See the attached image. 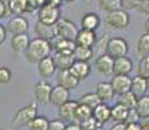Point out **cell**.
Instances as JSON below:
<instances>
[{"label":"cell","instance_id":"obj_1","mask_svg":"<svg viewBox=\"0 0 149 130\" xmlns=\"http://www.w3.org/2000/svg\"><path fill=\"white\" fill-rule=\"evenodd\" d=\"M51 51H52V47H51V43L48 40L42 38H35L30 40L25 53H26V59L29 63L38 64L40 60L49 56Z\"/></svg>","mask_w":149,"mask_h":130},{"label":"cell","instance_id":"obj_2","mask_svg":"<svg viewBox=\"0 0 149 130\" xmlns=\"http://www.w3.org/2000/svg\"><path fill=\"white\" fill-rule=\"evenodd\" d=\"M38 116V108H36L35 103H31L26 107H22L16 112L13 117V125L16 128H21V126H26L31 121Z\"/></svg>","mask_w":149,"mask_h":130},{"label":"cell","instance_id":"obj_3","mask_svg":"<svg viewBox=\"0 0 149 130\" xmlns=\"http://www.w3.org/2000/svg\"><path fill=\"white\" fill-rule=\"evenodd\" d=\"M105 24L109 27L116 30H123L130 25V14L125 9H118L114 12H109L105 16Z\"/></svg>","mask_w":149,"mask_h":130},{"label":"cell","instance_id":"obj_4","mask_svg":"<svg viewBox=\"0 0 149 130\" xmlns=\"http://www.w3.org/2000/svg\"><path fill=\"white\" fill-rule=\"evenodd\" d=\"M54 30H56V35L61 37L64 39H69V40H74L78 34V27L75 26L74 22H71L68 18H61L54 24Z\"/></svg>","mask_w":149,"mask_h":130},{"label":"cell","instance_id":"obj_5","mask_svg":"<svg viewBox=\"0 0 149 130\" xmlns=\"http://www.w3.org/2000/svg\"><path fill=\"white\" fill-rule=\"evenodd\" d=\"M107 55H109L113 59L127 56L128 52V43L123 38H110L107 43Z\"/></svg>","mask_w":149,"mask_h":130},{"label":"cell","instance_id":"obj_6","mask_svg":"<svg viewBox=\"0 0 149 130\" xmlns=\"http://www.w3.org/2000/svg\"><path fill=\"white\" fill-rule=\"evenodd\" d=\"M60 8L49 4H43L38 11V21L45 25H54L60 20Z\"/></svg>","mask_w":149,"mask_h":130},{"label":"cell","instance_id":"obj_7","mask_svg":"<svg viewBox=\"0 0 149 130\" xmlns=\"http://www.w3.org/2000/svg\"><path fill=\"white\" fill-rule=\"evenodd\" d=\"M51 47L56 53H61V55H73L74 50H75L77 44L74 40H69V39H64L61 37H53L49 40Z\"/></svg>","mask_w":149,"mask_h":130},{"label":"cell","instance_id":"obj_8","mask_svg":"<svg viewBox=\"0 0 149 130\" xmlns=\"http://www.w3.org/2000/svg\"><path fill=\"white\" fill-rule=\"evenodd\" d=\"M5 29L12 35H21V34H26V31L29 29V22L25 17L14 16L10 20H8V24Z\"/></svg>","mask_w":149,"mask_h":130},{"label":"cell","instance_id":"obj_9","mask_svg":"<svg viewBox=\"0 0 149 130\" xmlns=\"http://www.w3.org/2000/svg\"><path fill=\"white\" fill-rule=\"evenodd\" d=\"M110 85L113 87L114 94L122 95L125 92H128L131 89V78L123 74H114L110 81Z\"/></svg>","mask_w":149,"mask_h":130},{"label":"cell","instance_id":"obj_10","mask_svg":"<svg viewBox=\"0 0 149 130\" xmlns=\"http://www.w3.org/2000/svg\"><path fill=\"white\" fill-rule=\"evenodd\" d=\"M113 66H114V59L107 53L100 55L95 61L96 70L102 76H111L113 74Z\"/></svg>","mask_w":149,"mask_h":130},{"label":"cell","instance_id":"obj_11","mask_svg":"<svg viewBox=\"0 0 149 130\" xmlns=\"http://www.w3.org/2000/svg\"><path fill=\"white\" fill-rule=\"evenodd\" d=\"M74 42H75V44L79 46V47H90V48H92L93 44L96 43V34H95V31L81 29V30L78 31V34H77Z\"/></svg>","mask_w":149,"mask_h":130},{"label":"cell","instance_id":"obj_12","mask_svg":"<svg viewBox=\"0 0 149 130\" xmlns=\"http://www.w3.org/2000/svg\"><path fill=\"white\" fill-rule=\"evenodd\" d=\"M78 105V102L75 100H68L62 105L58 107V117L64 122H74V112Z\"/></svg>","mask_w":149,"mask_h":130},{"label":"cell","instance_id":"obj_13","mask_svg":"<svg viewBox=\"0 0 149 130\" xmlns=\"http://www.w3.org/2000/svg\"><path fill=\"white\" fill-rule=\"evenodd\" d=\"M53 86L47 81H39L35 85V99L39 103H48L49 102L51 91Z\"/></svg>","mask_w":149,"mask_h":130},{"label":"cell","instance_id":"obj_14","mask_svg":"<svg viewBox=\"0 0 149 130\" xmlns=\"http://www.w3.org/2000/svg\"><path fill=\"white\" fill-rule=\"evenodd\" d=\"M57 85L70 91L78 87L79 81L70 73V70H62L60 72L58 77H57Z\"/></svg>","mask_w":149,"mask_h":130},{"label":"cell","instance_id":"obj_15","mask_svg":"<svg viewBox=\"0 0 149 130\" xmlns=\"http://www.w3.org/2000/svg\"><path fill=\"white\" fill-rule=\"evenodd\" d=\"M69 70H70V73L73 74L78 81H83L90 76L91 66H90L88 63H86V61H77L75 60Z\"/></svg>","mask_w":149,"mask_h":130},{"label":"cell","instance_id":"obj_16","mask_svg":"<svg viewBox=\"0 0 149 130\" xmlns=\"http://www.w3.org/2000/svg\"><path fill=\"white\" fill-rule=\"evenodd\" d=\"M148 87H149V83H148V79L145 78L140 77V76H136L134 78H131V89L130 91L135 95L136 98H140V96H144L148 91Z\"/></svg>","mask_w":149,"mask_h":130},{"label":"cell","instance_id":"obj_17","mask_svg":"<svg viewBox=\"0 0 149 130\" xmlns=\"http://www.w3.org/2000/svg\"><path fill=\"white\" fill-rule=\"evenodd\" d=\"M69 99V90L61 87V86H54L52 87V91H51V96H49V102L56 107L62 105L64 103H66Z\"/></svg>","mask_w":149,"mask_h":130},{"label":"cell","instance_id":"obj_18","mask_svg":"<svg viewBox=\"0 0 149 130\" xmlns=\"http://www.w3.org/2000/svg\"><path fill=\"white\" fill-rule=\"evenodd\" d=\"M132 70V61L127 56L114 59V66H113V74H123L128 76Z\"/></svg>","mask_w":149,"mask_h":130},{"label":"cell","instance_id":"obj_19","mask_svg":"<svg viewBox=\"0 0 149 130\" xmlns=\"http://www.w3.org/2000/svg\"><path fill=\"white\" fill-rule=\"evenodd\" d=\"M54 72H56V66H54L53 57L48 56L38 63V73L42 78H49Z\"/></svg>","mask_w":149,"mask_h":130},{"label":"cell","instance_id":"obj_20","mask_svg":"<svg viewBox=\"0 0 149 130\" xmlns=\"http://www.w3.org/2000/svg\"><path fill=\"white\" fill-rule=\"evenodd\" d=\"M92 117L99 121L101 125L110 120V107L105 103H100L97 107L92 109Z\"/></svg>","mask_w":149,"mask_h":130},{"label":"cell","instance_id":"obj_21","mask_svg":"<svg viewBox=\"0 0 149 130\" xmlns=\"http://www.w3.org/2000/svg\"><path fill=\"white\" fill-rule=\"evenodd\" d=\"M35 33L38 35V38L45 39L49 42L53 37H56V30H54V25H45L42 24L40 21H38L35 24Z\"/></svg>","mask_w":149,"mask_h":130},{"label":"cell","instance_id":"obj_22","mask_svg":"<svg viewBox=\"0 0 149 130\" xmlns=\"http://www.w3.org/2000/svg\"><path fill=\"white\" fill-rule=\"evenodd\" d=\"M96 95L100 98L102 103L108 102L113 98L114 95V91H113V87H111L110 82H99L96 85Z\"/></svg>","mask_w":149,"mask_h":130},{"label":"cell","instance_id":"obj_23","mask_svg":"<svg viewBox=\"0 0 149 130\" xmlns=\"http://www.w3.org/2000/svg\"><path fill=\"white\" fill-rule=\"evenodd\" d=\"M53 61H54V66H56V69H58L60 72H62V70H69L75 60H74L73 55L56 53V56L53 57Z\"/></svg>","mask_w":149,"mask_h":130},{"label":"cell","instance_id":"obj_24","mask_svg":"<svg viewBox=\"0 0 149 130\" xmlns=\"http://www.w3.org/2000/svg\"><path fill=\"white\" fill-rule=\"evenodd\" d=\"M128 115V109L126 107H123L122 104L117 103L114 107L110 108V120L114 121L116 124L118 122H125L126 124V118Z\"/></svg>","mask_w":149,"mask_h":130},{"label":"cell","instance_id":"obj_25","mask_svg":"<svg viewBox=\"0 0 149 130\" xmlns=\"http://www.w3.org/2000/svg\"><path fill=\"white\" fill-rule=\"evenodd\" d=\"M100 25V17L97 16L96 13H86L84 16L82 17V29L84 30H91L95 31Z\"/></svg>","mask_w":149,"mask_h":130},{"label":"cell","instance_id":"obj_26","mask_svg":"<svg viewBox=\"0 0 149 130\" xmlns=\"http://www.w3.org/2000/svg\"><path fill=\"white\" fill-rule=\"evenodd\" d=\"M30 39L26 34H21V35H13L12 40H10V46H12L13 51L16 52H24L26 51Z\"/></svg>","mask_w":149,"mask_h":130},{"label":"cell","instance_id":"obj_27","mask_svg":"<svg viewBox=\"0 0 149 130\" xmlns=\"http://www.w3.org/2000/svg\"><path fill=\"white\" fill-rule=\"evenodd\" d=\"M92 56H93V50L90 47H79V46H77L73 52V57L77 61L88 63V60L92 59Z\"/></svg>","mask_w":149,"mask_h":130},{"label":"cell","instance_id":"obj_28","mask_svg":"<svg viewBox=\"0 0 149 130\" xmlns=\"http://www.w3.org/2000/svg\"><path fill=\"white\" fill-rule=\"evenodd\" d=\"M90 117H92V109L88 108L84 104L78 103V105H77V108H75V112H74V121L81 124Z\"/></svg>","mask_w":149,"mask_h":130},{"label":"cell","instance_id":"obj_29","mask_svg":"<svg viewBox=\"0 0 149 130\" xmlns=\"http://www.w3.org/2000/svg\"><path fill=\"white\" fill-rule=\"evenodd\" d=\"M135 111L137 112L140 118L149 117V95H144V96L137 98Z\"/></svg>","mask_w":149,"mask_h":130},{"label":"cell","instance_id":"obj_30","mask_svg":"<svg viewBox=\"0 0 149 130\" xmlns=\"http://www.w3.org/2000/svg\"><path fill=\"white\" fill-rule=\"evenodd\" d=\"M136 53L139 57H144L149 55V34H141L136 44Z\"/></svg>","mask_w":149,"mask_h":130},{"label":"cell","instance_id":"obj_31","mask_svg":"<svg viewBox=\"0 0 149 130\" xmlns=\"http://www.w3.org/2000/svg\"><path fill=\"white\" fill-rule=\"evenodd\" d=\"M78 103L84 104V105H87L88 108L93 109L95 107H97L100 103H102V102L100 100V98L96 95V92H88V94H84L83 96L79 98Z\"/></svg>","mask_w":149,"mask_h":130},{"label":"cell","instance_id":"obj_32","mask_svg":"<svg viewBox=\"0 0 149 130\" xmlns=\"http://www.w3.org/2000/svg\"><path fill=\"white\" fill-rule=\"evenodd\" d=\"M118 103L122 104L123 107H126L127 109H135L136 103H137V98L131 91H128V92H125V94L119 95Z\"/></svg>","mask_w":149,"mask_h":130},{"label":"cell","instance_id":"obj_33","mask_svg":"<svg viewBox=\"0 0 149 130\" xmlns=\"http://www.w3.org/2000/svg\"><path fill=\"white\" fill-rule=\"evenodd\" d=\"M99 5H100V8H101L102 11H105L107 13L122 9L121 0H99Z\"/></svg>","mask_w":149,"mask_h":130},{"label":"cell","instance_id":"obj_34","mask_svg":"<svg viewBox=\"0 0 149 130\" xmlns=\"http://www.w3.org/2000/svg\"><path fill=\"white\" fill-rule=\"evenodd\" d=\"M48 125H49V120L44 116H36L29 124L30 130H48Z\"/></svg>","mask_w":149,"mask_h":130},{"label":"cell","instance_id":"obj_35","mask_svg":"<svg viewBox=\"0 0 149 130\" xmlns=\"http://www.w3.org/2000/svg\"><path fill=\"white\" fill-rule=\"evenodd\" d=\"M10 13L13 16H22L24 13H26V0H12Z\"/></svg>","mask_w":149,"mask_h":130},{"label":"cell","instance_id":"obj_36","mask_svg":"<svg viewBox=\"0 0 149 130\" xmlns=\"http://www.w3.org/2000/svg\"><path fill=\"white\" fill-rule=\"evenodd\" d=\"M137 76L149 81V55L140 59L139 65H137Z\"/></svg>","mask_w":149,"mask_h":130},{"label":"cell","instance_id":"obj_37","mask_svg":"<svg viewBox=\"0 0 149 130\" xmlns=\"http://www.w3.org/2000/svg\"><path fill=\"white\" fill-rule=\"evenodd\" d=\"M79 126H81L82 130H95V129L101 128L102 125L97 120H95L93 117H90V118H87L86 121H83V122L79 124Z\"/></svg>","mask_w":149,"mask_h":130},{"label":"cell","instance_id":"obj_38","mask_svg":"<svg viewBox=\"0 0 149 130\" xmlns=\"http://www.w3.org/2000/svg\"><path fill=\"white\" fill-rule=\"evenodd\" d=\"M12 81V72L7 66H0V85H7Z\"/></svg>","mask_w":149,"mask_h":130},{"label":"cell","instance_id":"obj_39","mask_svg":"<svg viewBox=\"0 0 149 130\" xmlns=\"http://www.w3.org/2000/svg\"><path fill=\"white\" fill-rule=\"evenodd\" d=\"M140 120H141V118L139 117V115H137V112L135 109H128L126 124H136V122H140Z\"/></svg>","mask_w":149,"mask_h":130},{"label":"cell","instance_id":"obj_40","mask_svg":"<svg viewBox=\"0 0 149 130\" xmlns=\"http://www.w3.org/2000/svg\"><path fill=\"white\" fill-rule=\"evenodd\" d=\"M122 1V9H136L137 5L140 4V0H121Z\"/></svg>","mask_w":149,"mask_h":130},{"label":"cell","instance_id":"obj_41","mask_svg":"<svg viewBox=\"0 0 149 130\" xmlns=\"http://www.w3.org/2000/svg\"><path fill=\"white\" fill-rule=\"evenodd\" d=\"M65 122L61 120H52L49 121L48 125V130H65Z\"/></svg>","mask_w":149,"mask_h":130},{"label":"cell","instance_id":"obj_42","mask_svg":"<svg viewBox=\"0 0 149 130\" xmlns=\"http://www.w3.org/2000/svg\"><path fill=\"white\" fill-rule=\"evenodd\" d=\"M10 1L12 0H0V5L3 7V11H4V17L12 16V13H10Z\"/></svg>","mask_w":149,"mask_h":130},{"label":"cell","instance_id":"obj_43","mask_svg":"<svg viewBox=\"0 0 149 130\" xmlns=\"http://www.w3.org/2000/svg\"><path fill=\"white\" fill-rule=\"evenodd\" d=\"M140 13L149 14V0H144V1H140V4L136 8Z\"/></svg>","mask_w":149,"mask_h":130},{"label":"cell","instance_id":"obj_44","mask_svg":"<svg viewBox=\"0 0 149 130\" xmlns=\"http://www.w3.org/2000/svg\"><path fill=\"white\" fill-rule=\"evenodd\" d=\"M7 33H8V31H7V29H5V26L0 24V44H3V43H4L5 38H7Z\"/></svg>","mask_w":149,"mask_h":130},{"label":"cell","instance_id":"obj_45","mask_svg":"<svg viewBox=\"0 0 149 130\" xmlns=\"http://www.w3.org/2000/svg\"><path fill=\"white\" fill-rule=\"evenodd\" d=\"M125 130H144L140 125V122L136 124H126V129Z\"/></svg>","mask_w":149,"mask_h":130},{"label":"cell","instance_id":"obj_46","mask_svg":"<svg viewBox=\"0 0 149 130\" xmlns=\"http://www.w3.org/2000/svg\"><path fill=\"white\" fill-rule=\"evenodd\" d=\"M65 130H82V129H81V126H79V124L70 122V124H68V125L65 126Z\"/></svg>","mask_w":149,"mask_h":130},{"label":"cell","instance_id":"obj_47","mask_svg":"<svg viewBox=\"0 0 149 130\" xmlns=\"http://www.w3.org/2000/svg\"><path fill=\"white\" fill-rule=\"evenodd\" d=\"M140 125L144 130H149V117H145V118H141L140 120Z\"/></svg>","mask_w":149,"mask_h":130},{"label":"cell","instance_id":"obj_48","mask_svg":"<svg viewBox=\"0 0 149 130\" xmlns=\"http://www.w3.org/2000/svg\"><path fill=\"white\" fill-rule=\"evenodd\" d=\"M126 129V124L125 122H118L116 125H113L109 130H125Z\"/></svg>","mask_w":149,"mask_h":130},{"label":"cell","instance_id":"obj_49","mask_svg":"<svg viewBox=\"0 0 149 130\" xmlns=\"http://www.w3.org/2000/svg\"><path fill=\"white\" fill-rule=\"evenodd\" d=\"M144 30H145V33L147 34H149V18L144 22Z\"/></svg>","mask_w":149,"mask_h":130},{"label":"cell","instance_id":"obj_50","mask_svg":"<svg viewBox=\"0 0 149 130\" xmlns=\"http://www.w3.org/2000/svg\"><path fill=\"white\" fill-rule=\"evenodd\" d=\"M4 17V11H3V7L0 5V18H3Z\"/></svg>","mask_w":149,"mask_h":130},{"label":"cell","instance_id":"obj_51","mask_svg":"<svg viewBox=\"0 0 149 130\" xmlns=\"http://www.w3.org/2000/svg\"><path fill=\"white\" fill-rule=\"evenodd\" d=\"M64 1H74V0H64Z\"/></svg>","mask_w":149,"mask_h":130},{"label":"cell","instance_id":"obj_52","mask_svg":"<svg viewBox=\"0 0 149 130\" xmlns=\"http://www.w3.org/2000/svg\"><path fill=\"white\" fill-rule=\"evenodd\" d=\"M95 130H101V128H99V129H95Z\"/></svg>","mask_w":149,"mask_h":130},{"label":"cell","instance_id":"obj_53","mask_svg":"<svg viewBox=\"0 0 149 130\" xmlns=\"http://www.w3.org/2000/svg\"><path fill=\"white\" fill-rule=\"evenodd\" d=\"M140 1H144V0H140Z\"/></svg>","mask_w":149,"mask_h":130}]
</instances>
